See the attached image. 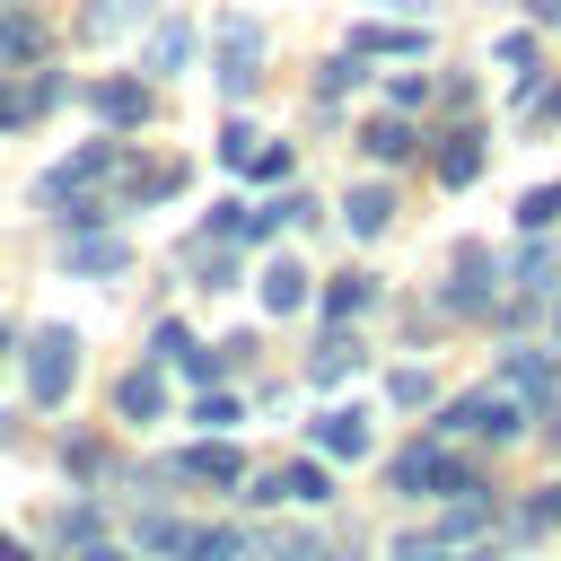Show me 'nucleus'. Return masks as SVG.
Returning <instances> with one entry per match:
<instances>
[{
	"label": "nucleus",
	"mask_w": 561,
	"mask_h": 561,
	"mask_svg": "<svg viewBox=\"0 0 561 561\" xmlns=\"http://www.w3.org/2000/svg\"><path fill=\"white\" fill-rule=\"evenodd\" d=\"M263 543H272V561H324V543L298 535V526H289V535H263Z\"/></svg>",
	"instance_id": "obj_34"
},
{
	"label": "nucleus",
	"mask_w": 561,
	"mask_h": 561,
	"mask_svg": "<svg viewBox=\"0 0 561 561\" xmlns=\"http://www.w3.org/2000/svg\"><path fill=\"white\" fill-rule=\"evenodd\" d=\"M447 307H456V316H491V254H482V245H456V263H447Z\"/></svg>",
	"instance_id": "obj_8"
},
{
	"label": "nucleus",
	"mask_w": 561,
	"mask_h": 561,
	"mask_svg": "<svg viewBox=\"0 0 561 561\" xmlns=\"http://www.w3.org/2000/svg\"><path fill=\"white\" fill-rule=\"evenodd\" d=\"M473 175H482V131H447V140H438V184L465 193Z\"/></svg>",
	"instance_id": "obj_13"
},
{
	"label": "nucleus",
	"mask_w": 561,
	"mask_h": 561,
	"mask_svg": "<svg viewBox=\"0 0 561 561\" xmlns=\"http://www.w3.org/2000/svg\"><path fill=\"white\" fill-rule=\"evenodd\" d=\"M158 359H175V368H184L193 386H219V351H202V342H193L184 324H158Z\"/></svg>",
	"instance_id": "obj_11"
},
{
	"label": "nucleus",
	"mask_w": 561,
	"mask_h": 561,
	"mask_svg": "<svg viewBox=\"0 0 561 561\" xmlns=\"http://www.w3.org/2000/svg\"><path fill=\"white\" fill-rule=\"evenodd\" d=\"M386 96H394V105H421V96H430V79H421V70H394V79H386Z\"/></svg>",
	"instance_id": "obj_37"
},
{
	"label": "nucleus",
	"mask_w": 561,
	"mask_h": 561,
	"mask_svg": "<svg viewBox=\"0 0 561 561\" xmlns=\"http://www.w3.org/2000/svg\"><path fill=\"white\" fill-rule=\"evenodd\" d=\"M359 88V53H342V61H324V79H316V96L333 105V96H351Z\"/></svg>",
	"instance_id": "obj_29"
},
{
	"label": "nucleus",
	"mask_w": 561,
	"mask_h": 561,
	"mask_svg": "<svg viewBox=\"0 0 561 561\" xmlns=\"http://www.w3.org/2000/svg\"><path fill=\"white\" fill-rule=\"evenodd\" d=\"M500 377L526 394V403H543V394H561V368H552V351H508L500 359Z\"/></svg>",
	"instance_id": "obj_12"
},
{
	"label": "nucleus",
	"mask_w": 561,
	"mask_h": 561,
	"mask_svg": "<svg viewBox=\"0 0 561 561\" xmlns=\"http://www.w3.org/2000/svg\"><path fill=\"white\" fill-rule=\"evenodd\" d=\"M552 219H561V184H543V193H517V228H526V237H543Z\"/></svg>",
	"instance_id": "obj_25"
},
{
	"label": "nucleus",
	"mask_w": 561,
	"mask_h": 561,
	"mask_svg": "<svg viewBox=\"0 0 561 561\" xmlns=\"http://www.w3.org/2000/svg\"><path fill=\"white\" fill-rule=\"evenodd\" d=\"M61 263H70V272H88V280H105V272H123V263H131V245H123V237H105V228H79V237L61 245Z\"/></svg>",
	"instance_id": "obj_10"
},
{
	"label": "nucleus",
	"mask_w": 561,
	"mask_h": 561,
	"mask_svg": "<svg viewBox=\"0 0 561 561\" xmlns=\"http://www.w3.org/2000/svg\"><path fill=\"white\" fill-rule=\"evenodd\" d=\"M535 526H561V482H552L535 508H517V535H535Z\"/></svg>",
	"instance_id": "obj_35"
},
{
	"label": "nucleus",
	"mask_w": 561,
	"mask_h": 561,
	"mask_svg": "<svg viewBox=\"0 0 561 561\" xmlns=\"http://www.w3.org/2000/svg\"><path fill=\"white\" fill-rule=\"evenodd\" d=\"M526 9H535V18H543V26H561V0H526Z\"/></svg>",
	"instance_id": "obj_39"
},
{
	"label": "nucleus",
	"mask_w": 561,
	"mask_h": 561,
	"mask_svg": "<svg viewBox=\"0 0 561 561\" xmlns=\"http://www.w3.org/2000/svg\"><path fill=\"white\" fill-rule=\"evenodd\" d=\"M79 26H88V35H123V26H131V0H96Z\"/></svg>",
	"instance_id": "obj_33"
},
{
	"label": "nucleus",
	"mask_w": 561,
	"mask_h": 561,
	"mask_svg": "<svg viewBox=\"0 0 561 561\" xmlns=\"http://www.w3.org/2000/svg\"><path fill=\"white\" fill-rule=\"evenodd\" d=\"M184 561H245V535H237V526H210V535L193 526V552H184Z\"/></svg>",
	"instance_id": "obj_26"
},
{
	"label": "nucleus",
	"mask_w": 561,
	"mask_h": 561,
	"mask_svg": "<svg viewBox=\"0 0 561 561\" xmlns=\"http://www.w3.org/2000/svg\"><path fill=\"white\" fill-rule=\"evenodd\" d=\"M0 9H9V0H0Z\"/></svg>",
	"instance_id": "obj_41"
},
{
	"label": "nucleus",
	"mask_w": 561,
	"mask_h": 561,
	"mask_svg": "<svg viewBox=\"0 0 561 561\" xmlns=\"http://www.w3.org/2000/svg\"><path fill=\"white\" fill-rule=\"evenodd\" d=\"M263 307H272V316H298V307H307V263H289V254L263 263Z\"/></svg>",
	"instance_id": "obj_14"
},
{
	"label": "nucleus",
	"mask_w": 561,
	"mask_h": 561,
	"mask_svg": "<svg viewBox=\"0 0 561 561\" xmlns=\"http://www.w3.org/2000/svg\"><path fill=\"white\" fill-rule=\"evenodd\" d=\"M114 175H123V140H88L79 158H61V167H44V175H35V202H44V210H70V202L105 193Z\"/></svg>",
	"instance_id": "obj_1"
},
{
	"label": "nucleus",
	"mask_w": 561,
	"mask_h": 561,
	"mask_svg": "<svg viewBox=\"0 0 561 561\" xmlns=\"http://www.w3.org/2000/svg\"><path fill=\"white\" fill-rule=\"evenodd\" d=\"M140 543H149V552H175V561H184V552H193V526H184V517H167V508H149V517H140Z\"/></svg>",
	"instance_id": "obj_22"
},
{
	"label": "nucleus",
	"mask_w": 561,
	"mask_h": 561,
	"mask_svg": "<svg viewBox=\"0 0 561 561\" xmlns=\"http://www.w3.org/2000/svg\"><path fill=\"white\" fill-rule=\"evenodd\" d=\"M61 105V79L53 70H0V131H26Z\"/></svg>",
	"instance_id": "obj_5"
},
{
	"label": "nucleus",
	"mask_w": 561,
	"mask_h": 561,
	"mask_svg": "<svg viewBox=\"0 0 561 561\" xmlns=\"http://www.w3.org/2000/svg\"><path fill=\"white\" fill-rule=\"evenodd\" d=\"M0 561H35V552H26V543H18L9 526H0Z\"/></svg>",
	"instance_id": "obj_38"
},
{
	"label": "nucleus",
	"mask_w": 561,
	"mask_h": 561,
	"mask_svg": "<svg viewBox=\"0 0 561 561\" xmlns=\"http://www.w3.org/2000/svg\"><path fill=\"white\" fill-rule=\"evenodd\" d=\"M158 403H167V394H158V377H149V368H140V377H123V412H131V421H158Z\"/></svg>",
	"instance_id": "obj_28"
},
{
	"label": "nucleus",
	"mask_w": 561,
	"mask_h": 561,
	"mask_svg": "<svg viewBox=\"0 0 561 561\" xmlns=\"http://www.w3.org/2000/svg\"><path fill=\"white\" fill-rule=\"evenodd\" d=\"M386 491H438V500H473L482 482H473V465H456L447 447H403V456L386 465Z\"/></svg>",
	"instance_id": "obj_2"
},
{
	"label": "nucleus",
	"mask_w": 561,
	"mask_h": 561,
	"mask_svg": "<svg viewBox=\"0 0 561 561\" xmlns=\"http://www.w3.org/2000/svg\"><path fill=\"white\" fill-rule=\"evenodd\" d=\"M245 500H254V508H280V500H298V508H324V500H333V473H324V465H280V473H263Z\"/></svg>",
	"instance_id": "obj_6"
},
{
	"label": "nucleus",
	"mask_w": 561,
	"mask_h": 561,
	"mask_svg": "<svg viewBox=\"0 0 561 561\" xmlns=\"http://www.w3.org/2000/svg\"><path fill=\"white\" fill-rule=\"evenodd\" d=\"M359 149H368V158H386V167H394V158H412V123H394V114H377V123H368V131H359Z\"/></svg>",
	"instance_id": "obj_19"
},
{
	"label": "nucleus",
	"mask_w": 561,
	"mask_h": 561,
	"mask_svg": "<svg viewBox=\"0 0 561 561\" xmlns=\"http://www.w3.org/2000/svg\"><path fill=\"white\" fill-rule=\"evenodd\" d=\"M193 421H202V430H228V421H237V394H228V386H202Z\"/></svg>",
	"instance_id": "obj_30"
},
{
	"label": "nucleus",
	"mask_w": 561,
	"mask_h": 561,
	"mask_svg": "<svg viewBox=\"0 0 561 561\" xmlns=\"http://www.w3.org/2000/svg\"><path fill=\"white\" fill-rule=\"evenodd\" d=\"M88 561H123V552H114V543H88Z\"/></svg>",
	"instance_id": "obj_40"
},
{
	"label": "nucleus",
	"mask_w": 561,
	"mask_h": 561,
	"mask_svg": "<svg viewBox=\"0 0 561 561\" xmlns=\"http://www.w3.org/2000/svg\"><path fill=\"white\" fill-rule=\"evenodd\" d=\"M175 473H193V482H245V456L210 438V447H184V456H175Z\"/></svg>",
	"instance_id": "obj_15"
},
{
	"label": "nucleus",
	"mask_w": 561,
	"mask_h": 561,
	"mask_svg": "<svg viewBox=\"0 0 561 561\" xmlns=\"http://www.w3.org/2000/svg\"><path fill=\"white\" fill-rule=\"evenodd\" d=\"M351 53H359V61H368V53H430V35H421V26H359Z\"/></svg>",
	"instance_id": "obj_17"
},
{
	"label": "nucleus",
	"mask_w": 561,
	"mask_h": 561,
	"mask_svg": "<svg viewBox=\"0 0 561 561\" xmlns=\"http://www.w3.org/2000/svg\"><path fill=\"white\" fill-rule=\"evenodd\" d=\"M552 280H561V272H552V254H543V245H526V254H517V289H526V307H535Z\"/></svg>",
	"instance_id": "obj_27"
},
{
	"label": "nucleus",
	"mask_w": 561,
	"mask_h": 561,
	"mask_svg": "<svg viewBox=\"0 0 561 561\" xmlns=\"http://www.w3.org/2000/svg\"><path fill=\"white\" fill-rule=\"evenodd\" d=\"M430 394H438V386H430L421 368H394V377H386V403H430Z\"/></svg>",
	"instance_id": "obj_32"
},
{
	"label": "nucleus",
	"mask_w": 561,
	"mask_h": 561,
	"mask_svg": "<svg viewBox=\"0 0 561 561\" xmlns=\"http://www.w3.org/2000/svg\"><path fill=\"white\" fill-rule=\"evenodd\" d=\"M245 175H263V184H280V175H289V149H280V140H254V158H245Z\"/></svg>",
	"instance_id": "obj_31"
},
{
	"label": "nucleus",
	"mask_w": 561,
	"mask_h": 561,
	"mask_svg": "<svg viewBox=\"0 0 561 561\" xmlns=\"http://www.w3.org/2000/svg\"><path fill=\"white\" fill-rule=\"evenodd\" d=\"M342 219H351V237H377V228H386V219H394V202H386V193H377V184H359V193H351V202H342Z\"/></svg>",
	"instance_id": "obj_20"
},
{
	"label": "nucleus",
	"mask_w": 561,
	"mask_h": 561,
	"mask_svg": "<svg viewBox=\"0 0 561 561\" xmlns=\"http://www.w3.org/2000/svg\"><path fill=\"white\" fill-rule=\"evenodd\" d=\"M254 61H263V35H254L245 18H219V88H228V96L254 88Z\"/></svg>",
	"instance_id": "obj_7"
},
{
	"label": "nucleus",
	"mask_w": 561,
	"mask_h": 561,
	"mask_svg": "<svg viewBox=\"0 0 561 561\" xmlns=\"http://www.w3.org/2000/svg\"><path fill=\"white\" fill-rule=\"evenodd\" d=\"M368 298H377V289H368V272H342V280L324 289V307H333V324H351V316H359Z\"/></svg>",
	"instance_id": "obj_24"
},
{
	"label": "nucleus",
	"mask_w": 561,
	"mask_h": 561,
	"mask_svg": "<svg viewBox=\"0 0 561 561\" xmlns=\"http://www.w3.org/2000/svg\"><path fill=\"white\" fill-rule=\"evenodd\" d=\"M219 158L245 175V158H254V131H245V123H228V131H219Z\"/></svg>",
	"instance_id": "obj_36"
},
{
	"label": "nucleus",
	"mask_w": 561,
	"mask_h": 561,
	"mask_svg": "<svg viewBox=\"0 0 561 561\" xmlns=\"http://www.w3.org/2000/svg\"><path fill=\"white\" fill-rule=\"evenodd\" d=\"M316 447L324 456H368V412H324L316 421Z\"/></svg>",
	"instance_id": "obj_16"
},
{
	"label": "nucleus",
	"mask_w": 561,
	"mask_h": 561,
	"mask_svg": "<svg viewBox=\"0 0 561 561\" xmlns=\"http://www.w3.org/2000/svg\"><path fill=\"white\" fill-rule=\"evenodd\" d=\"M88 105H96V123H114V131H140V123H149V88H140V79H96Z\"/></svg>",
	"instance_id": "obj_9"
},
{
	"label": "nucleus",
	"mask_w": 561,
	"mask_h": 561,
	"mask_svg": "<svg viewBox=\"0 0 561 561\" xmlns=\"http://www.w3.org/2000/svg\"><path fill=\"white\" fill-rule=\"evenodd\" d=\"M35 53H44V26L35 18H0V70L9 61H35Z\"/></svg>",
	"instance_id": "obj_23"
},
{
	"label": "nucleus",
	"mask_w": 561,
	"mask_h": 561,
	"mask_svg": "<svg viewBox=\"0 0 561 561\" xmlns=\"http://www.w3.org/2000/svg\"><path fill=\"white\" fill-rule=\"evenodd\" d=\"M517 421H526V394L500 377V386H482V394H456L447 403V430H465V438H517Z\"/></svg>",
	"instance_id": "obj_3"
},
{
	"label": "nucleus",
	"mask_w": 561,
	"mask_h": 561,
	"mask_svg": "<svg viewBox=\"0 0 561 561\" xmlns=\"http://www.w3.org/2000/svg\"><path fill=\"white\" fill-rule=\"evenodd\" d=\"M351 368H359V342H351V333H324V351H316V368H307V377H316V386H342Z\"/></svg>",
	"instance_id": "obj_21"
},
{
	"label": "nucleus",
	"mask_w": 561,
	"mask_h": 561,
	"mask_svg": "<svg viewBox=\"0 0 561 561\" xmlns=\"http://www.w3.org/2000/svg\"><path fill=\"white\" fill-rule=\"evenodd\" d=\"M184 61H193V26L175 18V26H158V35H149V70H158V79H175Z\"/></svg>",
	"instance_id": "obj_18"
},
{
	"label": "nucleus",
	"mask_w": 561,
	"mask_h": 561,
	"mask_svg": "<svg viewBox=\"0 0 561 561\" xmlns=\"http://www.w3.org/2000/svg\"><path fill=\"white\" fill-rule=\"evenodd\" d=\"M70 377H79V333L44 324V333H35V351H26V394H35V403H61V394H70Z\"/></svg>",
	"instance_id": "obj_4"
}]
</instances>
